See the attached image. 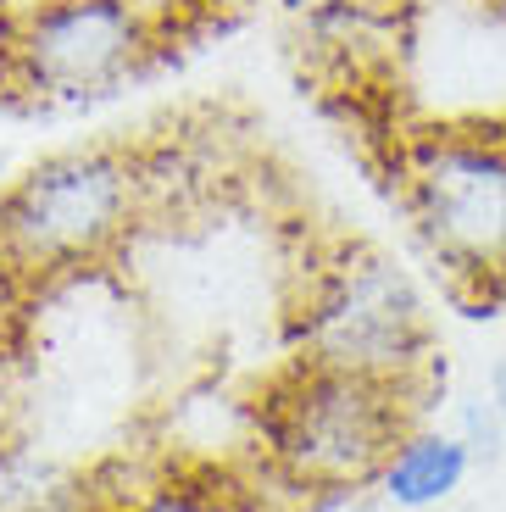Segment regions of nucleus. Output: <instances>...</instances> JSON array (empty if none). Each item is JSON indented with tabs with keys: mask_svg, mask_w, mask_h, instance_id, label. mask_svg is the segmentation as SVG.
<instances>
[{
	"mask_svg": "<svg viewBox=\"0 0 506 512\" xmlns=\"http://www.w3.org/2000/svg\"><path fill=\"white\" fill-rule=\"evenodd\" d=\"M401 206L456 284H506V128H418L401 145Z\"/></svg>",
	"mask_w": 506,
	"mask_h": 512,
	"instance_id": "1",
	"label": "nucleus"
},
{
	"mask_svg": "<svg viewBox=\"0 0 506 512\" xmlns=\"http://www.w3.org/2000/svg\"><path fill=\"white\" fill-rule=\"evenodd\" d=\"M406 440V384L362 379L301 362L290 384L267 401V446L284 479L301 490H351L379 479Z\"/></svg>",
	"mask_w": 506,
	"mask_h": 512,
	"instance_id": "2",
	"label": "nucleus"
},
{
	"mask_svg": "<svg viewBox=\"0 0 506 512\" xmlns=\"http://www.w3.org/2000/svg\"><path fill=\"white\" fill-rule=\"evenodd\" d=\"M134 201H140V173L128 156H45L0 195V262L17 273L84 268L128 234Z\"/></svg>",
	"mask_w": 506,
	"mask_h": 512,
	"instance_id": "3",
	"label": "nucleus"
},
{
	"mask_svg": "<svg viewBox=\"0 0 506 512\" xmlns=\"http://www.w3.org/2000/svg\"><path fill=\"white\" fill-rule=\"evenodd\" d=\"M395 73L429 128H506V0H401Z\"/></svg>",
	"mask_w": 506,
	"mask_h": 512,
	"instance_id": "4",
	"label": "nucleus"
},
{
	"mask_svg": "<svg viewBox=\"0 0 506 512\" xmlns=\"http://www.w3.org/2000/svg\"><path fill=\"white\" fill-rule=\"evenodd\" d=\"M423 340H429V323H423L418 290L384 256L351 251L312 273L301 307V362L406 384L423 362Z\"/></svg>",
	"mask_w": 506,
	"mask_h": 512,
	"instance_id": "5",
	"label": "nucleus"
},
{
	"mask_svg": "<svg viewBox=\"0 0 506 512\" xmlns=\"http://www.w3.org/2000/svg\"><path fill=\"white\" fill-rule=\"evenodd\" d=\"M140 51L145 17L134 0H34L0 45L17 84L56 101L101 95Z\"/></svg>",
	"mask_w": 506,
	"mask_h": 512,
	"instance_id": "6",
	"label": "nucleus"
},
{
	"mask_svg": "<svg viewBox=\"0 0 506 512\" xmlns=\"http://www.w3.org/2000/svg\"><path fill=\"white\" fill-rule=\"evenodd\" d=\"M473 468V451L462 435H406L395 446V457L384 462L379 490L406 512H423V507H440L462 490Z\"/></svg>",
	"mask_w": 506,
	"mask_h": 512,
	"instance_id": "7",
	"label": "nucleus"
},
{
	"mask_svg": "<svg viewBox=\"0 0 506 512\" xmlns=\"http://www.w3.org/2000/svg\"><path fill=\"white\" fill-rule=\"evenodd\" d=\"M112 512H228V507L206 490H145V496L123 501Z\"/></svg>",
	"mask_w": 506,
	"mask_h": 512,
	"instance_id": "8",
	"label": "nucleus"
},
{
	"mask_svg": "<svg viewBox=\"0 0 506 512\" xmlns=\"http://www.w3.org/2000/svg\"><path fill=\"white\" fill-rule=\"evenodd\" d=\"M501 435H506V418L490 407V401H473L468 418H462V440H468L473 457H495L501 451Z\"/></svg>",
	"mask_w": 506,
	"mask_h": 512,
	"instance_id": "9",
	"label": "nucleus"
},
{
	"mask_svg": "<svg viewBox=\"0 0 506 512\" xmlns=\"http://www.w3.org/2000/svg\"><path fill=\"white\" fill-rule=\"evenodd\" d=\"M490 407L506 418V357H495V368H490Z\"/></svg>",
	"mask_w": 506,
	"mask_h": 512,
	"instance_id": "10",
	"label": "nucleus"
}]
</instances>
